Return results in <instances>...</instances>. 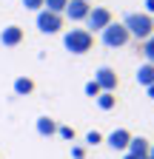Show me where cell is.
Wrapping results in <instances>:
<instances>
[{
	"mask_svg": "<svg viewBox=\"0 0 154 159\" xmlns=\"http://www.w3.org/2000/svg\"><path fill=\"white\" fill-rule=\"evenodd\" d=\"M123 26H126L128 37L140 40V43H143V40H148V37L154 34V26H151V14H146V11H131V14H126Z\"/></svg>",
	"mask_w": 154,
	"mask_h": 159,
	"instance_id": "1",
	"label": "cell"
},
{
	"mask_svg": "<svg viewBox=\"0 0 154 159\" xmlns=\"http://www.w3.org/2000/svg\"><path fill=\"white\" fill-rule=\"evenodd\" d=\"M63 46H66V51H71V54H86V51H91V46H94V34H91L89 29H69V31L63 34Z\"/></svg>",
	"mask_w": 154,
	"mask_h": 159,
	"instance_id": "2",
	"label": "cell"
},
{
	"mask_svg": "<svg viewBox=\"0 0 154 159\" xmlns=\"http://www.w3.org/2000/svg\"><path fill=\"white\" fill-rule=\"evenodd\" d=\"M100 37H103V43H106L108 48H123L128 40H131L123 23H108V26L100 31Z\"/></svg>",
	"mask_w": 154,
	"mask_h": 159,
	"instance_id": "3",
	"label": "cell"
},
{
	"mask_svg": "<svg viewBox=\"0 0 154 159\" xmlns=\"http://www.w3.org/2000/svg\"><path fill=\"white\" fill-rule=\"evenodd\" d=\"M37 29H40L43 34H57L63 29V14H54V11L40 9V11H37Z\"/></svg>",
	"mask_w": 154,
	"mask_h": 159,
	"instance_id": "4",
	"label": "cell"
},
{
	"mask_svg": "<svg viewBox=\"0 0 154 159\" xmlns=\"http://www.w3.org/2000/svg\"><path fill=\"white\" fill-rule=\"evenodd\" d=\"M86 23H89V31H91V29H94V31H103L108 23H114V20H111V11H108L106 6H91Z\"/></svg>",
	"mask_w": 154,
	"mask_h": 159,
	"instance_id": "5",
	"label": "cell"
},
{
	"mask_svg": "<svg viewBox=\"0 0 154 159\" xmlns=\"http://www.w3.org/2000/svg\"><path fill=\"white\" fill-rule=\"evenodd\" d=\"M94 83H97L103 91H117L120 77H117V71H114V68L103 66V68H97V71H94Z\"/></svg>",
	"mask_w": 154,
	"mask_h": 159,
	"instance_id": "6",
	"label": "cell"
},
{
	"mask_svg": "<svg viewBox=\"0 0 154 159\" xmlns=\"http://www.w3.org/2000/svg\"><path fill=\"white\" fill-rule=\"evenodd\" d=\"M89 11H91V6H89V0H69L66 3V17L71 20V23H80V20H86L89 17Z\"/></svg>",
	"mask_w": 154,
	"mask_h": 159,
	"instance_id": "7",
	"label": "cell"
},
{
	"mask_svg": "<svg viewBox=\"0 0 154 159\" xmlns=\"http://www.w3.org/2000/svg\"><path fill=\"white\" fill-rule=\"evenodd\" d=\"M0 43H3L6 48L20 46V43H23V29H20V26H14V23H12V26H6L3 31H0Z\"/></svg>",
	"mask_w": 154,
	"mask_h": 159,
	"instance_id": "8",
	"label": "cell"
},
{
	"mask_svg": "<svg viewBox=\"0 0 154 159\" xmlns=\"http://www.w3.org/2000/svg\"><path fill=\"white\" fill-rule=\"evenodd\" d=\"M106 142H108L114 151H126L128 142H131V131H128V128H117V131H111V134L106 136Z\"/></svg>",
	"mask_w": 154,
	"mask_h": 159,
	"instance_id": "9",
	"label": "cell"
},
{
	"mask_svg": "<svg viewBox=\"0 0 154 159\" xmlns=\"http://www.w3.org/2000/svg\"><path fill=\"white\" fill-rule=\"evenodd\" d=\"M148 151H151V142H148L146 136H131V142H128V148H126V153L137 156V159L148 156Z\"/></svg>",
	"mask_w": 154,
	"mask_h": 159,
	"instance_id": "10",
	"label": "cell"
},
{
	"mask_svg": "<svg viewBox=\"0 0 154 159\" xmlns=\"http://www.w3.org/2000/svg\"><path fill=\"white\" fill-rule=\"evenodd\" d=\"M137 85H143V88L154 85V66H151V63H143V66L137 68Z\"/></svg>",
	"mask_w": 154,
	"mask_h": 159,
	"instance_id": "11",
	"label": "cell"
},
{
	"mask_svg": "<svg viewBox=\"0 0 154 159\" xmlns=\"http://www.w3.org/2000/svg\"><path fill=\"white\" fill-rule=\"evenodd\" d=\"M37 134H40V136H54L57 134V122H54V119L51 116H37Z\"/></svg>",
	"mask_w": 154,
	"mask_h": 159,
	"instance_id": "12",
	"label": "cell"
},
{
	"mask_svg": "<svg viewBox=\"0 0 154 159\" xmlns=\"http://www.w3.org/2000/svg\"><path fill=\"white\" fill-rule=\"evenodd\" d=\"M31 91H34V80L31 77H17L14 80V94L17 97H29Z\"/></svg>",
	"mask_w": 154,
	"mask_h": 159,
	"instance_id": "13",
	"label": "cell"
},
{
	"mask_svg": "<svg viewBox=\"0 0 154 159\" xmlns=\"http://www.w3.org/2000/svg\"><path fill=\"white\" fill-rule=\"evenodd\" d=\"M94 102H97L100 111H111L114 105H117V97H114V91H103V94L94 97Z\"/></svg>",
	"mask_w": 154,
	"mask_h": 159,
	"instance_id": "14",
	"label": "cell"
},
{
	"mask_svg": "<svg viewBox=\"0 0 154 159\" xmlns=\"http://www.w3.org/2000/svg\"><path fill=\"white\" fill-rule=\"evenodd\" d=\"M66 3H69V0H43V9L46 11H54V14H63L66 11Z\"/></svg>",
	"mask_w": 154,
	"mask_h": 159,
	"instance_id": "15",
	"label": "cell"
},
{
	"mask_svg": "<svg viewBox=\"0 0 154 159\" xmlns=\"http://www.w3.org/2000/svg\"><path fill=\"white\" fill-rule=\"evenodd\" d=\"M143 57H146V63L154 66V34L148 40H143Z\"/></svg>",
	"mask_w": 154,
	"mask_h": 159,
	"instance_id": "16",
	"label": "cell"
},
{
	"mask_svg": "<svg viewBox=\"0 0 154 159\" xmlns=\"http://www.w3.org/2000/svg\"><path fill=\"white\" fill-rule=\"evenodd\" d=\"M57 136H63L66 142H74V139H77V131L71 125H57Z\"/></svg>",
	"mask_w": 154,
	"mask_h": 159,
	"instance_id": "17",
	"label": "cell"
},
{
	"mask_svg": "<svg viewBox=\"0 0 154 159\" xmlns=\"http://www.w3.org/2000/svg\"><path fill=\"white\" fill-rule=\"evenodd\" d=\"M86 142H89L91 148L100 145V142H103V134H100V131H89V134H86Z\"/></svg>",
	"mask_w": 154,
	"mask_h": 159,
	"instance_id": "18",
	"label": "cell"
},
{
	"mask_svg": "<svg viewBox=\"0 0 154 159\" xmlns=\"http://www.w3.org/2000/svg\"><path fill=\"white\" fill-rule=\"evenodd\" d=\"M97 94H103V88L94 83V80H89L86 83V97H97Z\"/></svg>",
	"mask_w": 154,
	"mask_h": 159,
	"instance_id": "19",
	"label": "cell"
},
{
	"mask_svg": "<svg viewBox=\"0 0 154 159\" xmlns=\"http://www.w3.org/2000/svg\"><path fill=\"white\" fill-rule=\"evenodd\" d=\"M23 3V9H29V11H40L43 9V0H20Z\"/></svg>",
	"mask_w": 154,
	"mask_h": 159,
	"instance_id": "20",
	"label": "cell"
},
{
	"mask_svg": "<svg viewBox=\"0 0 154 159\" xmlns=\"http://www.w3.org/2000/svg\"><path fill=\"white\" fill-rule=\"evenodd\" d=\"M71 156H74V159H86V151H83L80 145H74V148H71Z\"/></svg>",
	"mask_w": 154,
	"mask_h": 159,
	"instance_id": "21",
	"label": "cell"
},
{
	"mask_svg": "<svg viewBox=\"0 0 154 159\" xmlns=\"http://www.w3.org/2000/svg\"><path fill=\"white\" fill-rule=\"evenodd\" d=\"M146 14H154V0H146Z\"/></svg>",
	"mask_w": 154,
	"mask_h": 159,
	"instance_id": "22",
	"label": "cell"
},
{
	"mask_svg": "<svg viewBox=\"0 0 154 159\" xmlns=\"http://www.w3.org/2000/svg\"><path fill=\"white\" fill-rule=\"evenodd\" d=\"M146 91H148V97H151V99H154V85H148V88H146Z\"/></svg>",
	"mask_w": 154,
	"mask_h": 159,
	"instance_id": "23",
	"label": "cell"
},
{
	"mask_svg": "<svg viewBox=\"0 0 154 159\" xmlns=\"http://www.w3.org/2000/svg\"><path fill=\"white\" fill-rule=\"evenodd\" d=\"M123 159H137V156H131V153H123Z\"/></svg>",
	"mask_w": 154,
	"mask_h": 159,
	"instance_id": "24",
	"label": "cell"
},
{
	"mask_svg": "<svg viewBox=\"0 0 154 159\" xmlns=\"http://www.w3.org/2000/svg\"><path fill=\"white\" fill-rule=\"evenodd\" d=\"M148 156H151V159H154V145H151V151H148Z\"/></svg>",
	"mask_w": 154,
	"mask_h": 159,
	"instance_id": "25",
	"label": "cell"
},
{
	"mask_svg": "<svg viewBox=\"0 0 154 159\" xmlns=\"http://www.w3.org/2000/svg\"><path fill=\"white\" fill-rule=\"evenodd\" d=\"M151 26H154V14H151Z\"/></svg>",
	"mask_w": 154,
	"mask_h": 159,
	"instance_id": "26",
	"label": "cell"
},
{
	"mask_svg": "<svg viewBox=\"0 0 154 159\" xmlns=\"http://www.w3.org/2000/svg\"><path fill=\"white\" fill-rule=\"evenodd\" d=\"M143 159H151V156H143Z\"/></svg>",
	"mask_w": 154,
	"mask_h": 159,
	"instance_id": "27",
	"label": "cell"
},
{
	"mask_svg": "<svg viewBox=\"0 0 154 159\" xmlns=\"http://www.w3.org/2000/svg\"><path fill=\"white\" fill-rule=\"evenodd\" d=\"M89 3H91V0H89Z\"/></svg>",
	"mask_w": 154,
	"mask_h": 159,
	"instance_id": "28",
	"label": "cell"
}]
</instances>
